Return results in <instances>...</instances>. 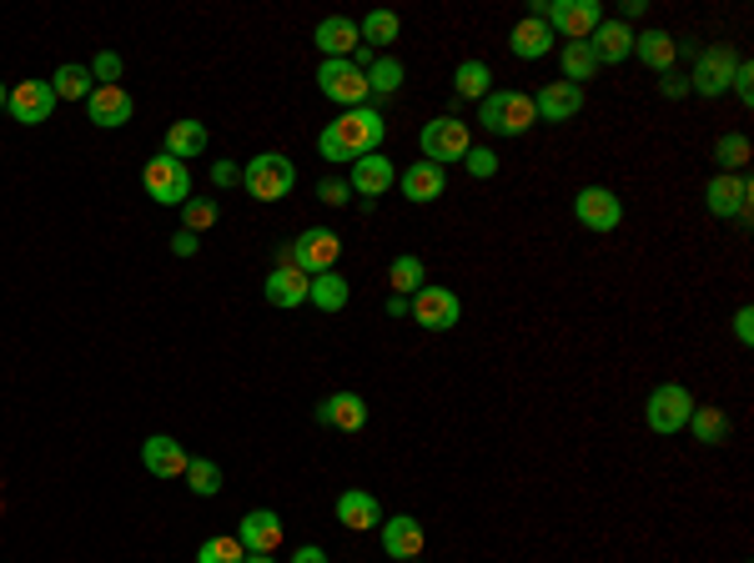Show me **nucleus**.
Listing matches in <instances>:
<instances>
[{
	"instance_id": "nucleus-32",
	"label": "nucleus",
	"mask_w": 754,
	"mask_h": 563,
	"mask_svg": "<svg viewBox=\"0 0 754 563\" xmlns=\"http://www.w3.org/2000/svg\"><path fill=\"white\" fill-rule=\"evenodd\" d=\"M750 156H754V146H750V136H744V131H724V136L714 141V162H720L724 176H744Z\"/></svg>"
},
{
	"instance_id": "nucleus-14",
	"label": "nucleus",
	"mask_w": 754,
	"mask_h": 563,
	"mask_svg": "<svg viewBox=\"0 0 754 563\" xmlns=\"http://www.w3.org/2000/svg\"><path fill=\"white\" fill-rule=\"evenodd\" d=\"M378 533H383V553L393 563H417V553L427 549V533H423V523H417L413 513L383 519V523H378Z\"/></svg>"
},
{
	"instance_id": "nucleus-30",
	"label": "nucleus",
	"mask_w": 754,
	"mask_h": 563,
	"mask_svg": "<svg viewBox=\"0 0 754 563\" xmlns=\"http://www.w3.org/2000/svg\"><path fill=\"white\" fill-rule=\"evenodd\" d=\"M207 126L202 121H172L166 126V156H176V162H197L202 152H207Z\"/></svg>"
},
{
	"instance_id": "nucleus-4",
	"label": "nucleus",
	"mask_w": 754,
	"mask_h": 563,
	"mask_svg": "<svg viewBox=\"0 0 754 563\" xmlns=\"http://www.w3.org/2000/svg\"><path fill=\"white\" fill-rule=\"evenodd\" d=\"M241 186H247L257 202H282L287 192L297 186V166L287 152H262L241 166Z\"/></svg>"
},
{
	"instance_id": "nucleus-2",
	"label": "nucleus",
	"mask_w": 754,
	"mask_h": 563,
	"mask_svg": "<svg viewBox=\"0 0 754 563\" xmlns=\"http://www.w3.org/2000/svg\"><path fill=\"white\" fill-rule=\"evenodd\" d=\"M478 121L488 136H524L528 126H538V111L528 91H488L478 101Z\"/></svg>"
},
{
	"instance_id": "nucleus-18",
	"label": "nucleus",
	"mask_w": 754,
	"mask_h": 563,
	"mask_svg": "<svg viewBox=\"0 0 754 563\" xmlns=\"http://www.w3.org/2000/svg\"><path fill=\"white\" fill-rule=\"evenodd\" d=\"M534 111H538V121H574L583 111V86H574V81H548V86H538L534 91Z\"/></svg>"
},
{
	"instance_id": "nucleus-42",
	"label": "nucleus",
	"mask_w": 754,
	"mask_h": 563,
	"mask_svg": "<svg viewBox=\"0 0 754 563\" xmlns=\"http://www.w3.org/2000/svg\"><path fill=\"white\" fill-rule=\"evenodd\" d=\"M463 166H468V176H478V182H488V176H498V152H488V146H468V156H463Z\"/></svg>"
},
{
	"instance_id": "nucleus-8",
	"label": "nucleus",
	"mask_w": 754,
	"mask_h": 563,
	"mask_svg": "<svg viewBox=\"0 0 754 563\" xmlns=\"http://www.w3.org/2000/svg\"><path fill=\"white\" fill-rule=\"evenodd\" d=\"M142 186H146V196L162 206L192 202V172H186V162H176V156H166V152H156L152 162L142 166Z\"/></svg>"
},
{
	"instance_id": "nucleus-39",
	"label": "nucleus",
	"mask_w": 754,
	"mask_h": 563,
	"mask_svg": "<svg viewBox=\"0 0 754 563\" xmlns=\"http://www.w3.org/2000/svg\"><path fill=\"white\" fill-rule=\"evenodd\" d=\"M182 478H186V488H192L197 499H217L221 493V468L211 463V458H192Z\"/></svg>"
},
{
	"instance_id": "nucleus-29",
	"label": "nucleus",
	"mask_w": 754,
	"mask_h": 563,
	"mask_svg": "<svg viewBox=\"0 0 754 563\" xmlns=\"http://www.w3.org/2000/svg\"><path fill=\"white\" fill-rule=\"evenodd\" d=\"M684 428L694 433V443H704V448L730 443V418H724V408H710V402H694V412H689Z\"/></svg>"
},
{
	"instance_id": "nucleus-48",
	"label": "nucleus",
	"mask_w": 754,
	"mask_h": 563,
	"mask_svg": "<svg viewBox=\"0 0 754 563\" xmlns=\"http://www.w3.org/2000/svg\"><path fill=\"white\" fill-rule=\"evenodd\" d=\"M659 91H664L669 101H679V96H684V91H689V81L679 76V71H664V81H659Z\"/></svg>"
},
{
	"instance_id": "nucleus-25",
	"label": "nucleus",
	"mask_w": 754,
	"mask_h": 563,
	"mask_svg": "<svg viewBox=\"0 0 754 563\" xmlns=\"http://www.w3.org/2000/svg\"><path fill=\"white\" fill-rule=\"evenodd\" d=\"M237 539L247 553H277V543H282V519H277L272 509H251L247 519H241Z\"/></svg>"
},
{
	"instance_id": "nucleus-7",
	"label": "nucleus",
	"mask_w": 754,
	"mask_h": 563,
	"mask_svg": "<svg viewBox=\"0 0 754 563\" xmlns=\"http://www.w3.org/2000/svg\"><path fill=\"white\" fill-rule=\"evenodd\" d=\"M417 146H423V162L448 166V162H463V156H468L473 131H468V121H458V116H437L417 131Z\"/></svg>"
},
{
	"instance_id": "nucleus-5",
	"label": "nucleus",
	"mask_w": 754,
	"mask_h": 563,
	"mask_svg": "<svg viewBox=\"0 0 754 563\" xmlns=\"http://www.w3.org/2000/svg\"><path fill=\"white\" fill-rule=\"evenodd\" d=\"M407 317H413L423 332H453L463 317V303L453 287H437V282H423L413 297H407Z\"/></svg>"
},
{
	"instance_id": "nucleus-17",
	"label": "nucleus",
	"mask_w": 754,
	"mask_h": 563,
	"mask_svg": "<svg viewBox=\"0 0 754 563\" xmlns=\"http://www.w3.org/2000/svg\"><path fill=\"white\" fill-rule=\"evenodd\" d=\"M312 41H318L322 61H352V55L362 51L358 21H348V16H322L318 31H312Z\"/></svg>"
},
{
	"instance_id": "nucleus-52",
	"label": "nucleus",
	"mask_w": 754,
	"mask_h": 563,
	"mask_svg": "<svg viewBox=\"0 0 754 563\" xmlns=\"http://www.w3.org/2000/svg\"><path fill=\"white\" fill-rule=\"evenodd\" d=\"M388 317H407V297H388Z\"/></svg>"
},
{
	"instance_id": "nucleus-23",
	"label": "nucleus",
	"mask_w": 754,
	"mask_h": 563,
	"mask_svg": "<svg viewBox=\"0 0 754 563\" xmlns=\"http://www.w3.org/2000/svg\"><path fill=\"white\" fill-rule=\"evenodd\" d=\"M589 51L599 65H619V61L634 55V31H629L623 21H599V31L589 35Z\"/></svg>"
},
{
	"instance_id": "nucleus-21",
	"label": "nucleus",
	"mask_w": 754,
	"mask_h": 563,
	"mask_svg": "<svg viewBox=\"0 0 754 563\" xmlns=\"http://www.w3.org/2000/svg\"><path fill=\"white\" fill-rule=\"evenodd\" d=\"M186 463H192V458H186V448L176 443L172 433H152V438L142 443V468H146L152 478H182Z\"/></svg>"
},
{
	"instance_id": "nucleus-40",
	"label": "nucleus",
	"mask_w": 754,
	"mask_h": 563,
	"mask_svg": "<svg viewBox=\"0 0 754 563\" xmlns=\"http://www.w3.org/2000/svg\"><path fill=\"white\" fill-rule=\"evenodd\" d=\"M241 559H247V549H241L237 533H211L197 549V563H241Z\"/></svg>"
},
{
	"instance_id": "nucleus-16",
	"label": "nucleus",
	"mask_w": 754,
	"mask_h": 563,
	"mask_svg": "<svg viewBox=\"0 0 754 563\" xmlns=\"http://www.w3.org/2000/svg\"><path fill=\"white\" fill-rule=\"evenodd\" d=\"M6 111H11L21 126H41V121H51V111H55L51 81H16L11 101H6Z\"/></svg>"
},
{
	"instance_id": "nucleus-13",
	"label": "nucleus",
	"mask_w": 754,
	"mask_h": 563,
	"mask_svg": "<svg viewBox=\"0 0 754 563\" xmlns=\"http://www.w3.org/2000/svg\"><path fill=\"white\" fill-rule=\"evenodd\" d=\"M574 217H579V227L589 232H613L623 222V202L609 192V186H583L579 196H574Z\"/></svg>"
},
{
	"instance_id": "nucleus-27",
	"label": "nucleus",
	"mask_w": 754,
	"mask_h": 563,
	"mask_svg": "<svg viewBox=\"0 0 754 563\" xmlns=\"http://www.w3.org/2000/svg\"><path fill=\"white\" fill-rule=\"evenodd\" d=\"M634 55L649 65V71H674V61H679V41L669 31H659V25H649V31H634Z\"/></svg>"
},
{
	"instance_id": "nucleus-41",
	"label": "nucleus",
	"mask_w": 754,
	"mask_h": 563,
	"mask_svg": "<svg viewBox=\"0 0 754 563\" xmlns=\"http://www.w3.org/2000/svg\"><path fill=\"white\" fill-rule=\"evenodd\" d=\"M217 217H221V206L217 202H186L182 206V232H207V227H217Z\"/></svg>"
},
{
	"instance_id": "nucleus-51",
	"label": "nucleus",
	"mask_w": 754,
	"mask_h": 563,
	"mask_svg": "<svg viewBox=\"0 0 754 563\" xmlns=\"http://www.w3.org/2000/svg\"><path fill=\"white\" fill-rule=\"evenodd\" d=\"M644 11H649V0H623V16H619V21L629 25V21H639Z\"/></svg>"
},
{
	"instance_id": "nucleus-3",
	"label": "nucleus",
	"mask_w": 754,
	"mask_h": 563,
	"mask_svg": "<svg viewBox=\"0 0 754 563\" xmlns=\"http://www.w3.org/2000/svg\"><path fill=\"white\" fill-rule=\"evenodd\" d=\"M528 16H538V21L554 35H564V41H589L603 21V6L599 0H534Z\"/></svg>"
},
{
	"instance_id": "nucleus-12",
	"label": "nucleus",
	"mask_w": 754,
	"mask_h": 563,
	"mask_svg": "<svg viewBox=\"0 0 754 563\" xmlns=\"http://www.w3.org/2000/svg\"><path fill=\"white\" fill-rule=\"evenodd\" d=\"M318 86H322V96L338 101V106H348V111L362 106V101L372 96L368 76H362L352 61H322V65H318Z\"/></svg>"
},
{
	"instance_id": "nucleus-35",
	"label": "nucleus",
	"mask_w": 754,
	"mask_h": 563,
	"mask_svg": "<svg viewBox=\"0 0 754 563\" xmlns=\"http://www.w3.org/2000/svg\"><path fill=\"white\" fill-rule=\"evenodd\" d=\"M388 282H393V297H413L417 287H423V282H427L423 257H413V252H403V257H393V267H388Z\"/></svg>"
},
{
	"instance_id": "nucleus-37",
	"label": "nucleus",
	"mask_w": 754,
	"mask_h": 563,
	"mask_svg": "<svg viewBox=\"0 0 754 563\" xmlns=\"http://www.w3.org/2000/svg\"><path fill=\"white\" fill-rule=\"evenodd\" d=\"M599 76V61H593L589 41H564V81H574V86H583V81Z\"/></svg>"
},
{
	"instance_id": "nucleus-31",
	"label": "nucleus",
	"mask_w": 754,
	"mask_h": 563,
	"mask_svg": "<svg viewBox=\"0 0 754 563\" xmlns=\"http://www.w3.org/2000/svg\"><path fill=\"white\" fill-rule=\"evenodd\" d=\"M307 303L322 307V313H342V307L352 303L348 277H342L338 267H332V272H318V277H312V287H307Z\"/></svg>"
},
{
	"instance_id": "nucleus-33",
	"label": "nucleus",
	"mask_w": 754,
	"mask_h": 563,
	"mask_svg": "<svg viewBox=\"0 0 754 563\" xmlns=\"http://www.w3.org/2000/svg\"><path fill=\"white\" fill-rule=\"evenodd\" d=\"M453 91H458V101H483L493 91V71H488V61H463L458 71H453Z\"/></svg>"
},
{
	"instance_id": "nucleus-45",
	"label": "nucleus",
	"mask_w": 754,
	"mask_h": 563,
	"mask_svg": "<svg viewBox=\"0 0 754 563\" xmlns=\"http://www.w3.org/2000/svg\"><path fill=\"white\" fill-rule=\"evenodd\" d=\"M730 91L744 101V106H754V65L744 61V55H740V65H734V81H730Z\"/></svg>"
},
{
	"instance_id": "nucleus-15",
	"label": "nucleus",
	"mask_w": 754,
	"mask_h": 563,
	"mask_svg": "<svg viewBox=\"0 0 754 563\" xmlns=\"http://www.w3.org/2000/svg\"><path fill=\"white\" fill-rule=\"evenodd\" d=\"M348 186H352V196H362V206H372V196H383L397 186V166L388 162L383 152H372V156H362V162H352Z\"/></svg>"
},
{
	"instance_id": "nucleus-53",
	"label": "nucleus",
	"mask_w": 754,
	"mask_h": 563,
	"mask_svg": "<svg viewBox=\"0 0 754 563\" xmlns=\"http://www.w3.org/2000/svg\"><path fill=\"white\" fill-rule=\"evenodd\" d=\"M241 563H277V559H272V553H247Z\"/></svg>"
},
{
	"instance_id": "nucleus-44",
	"label": "nucleus",
	"mask_w": 754,
	"mask_h": 563,
	"mask_svg": "<svg viewBox=\"0 0 754 563\" xmlns=\"http://www.w3.org/2000/svg\"><path fill=\"white\" fill-rule=\"evenodd\" d=\"M318 202H328V206H352V186L342 182V176H322V182H318Z\"/></svg>"
},
{
	"instance_id": "nucleus-34",
	"label": "nucleus",
	"mask_w": 754,
	"mask_h": 563,
	"mask_svg": "<svg viewBox=\"0 0 754 563\" xmlns=\"http://www.w3.org/2000/svg\"><path fill=\"white\" fill-rule=\"evenodd\" d=\"M51 91H55V101H86L91 91H96V81H91V65L66 61V65H61V71L51 76Z\"/></svg>"
},
{
	"instance_id": "nucleus-10",
	"label": "nucleus",
	"mask_w": 754,
	"mask_h": 563,
	"mask_svg": "<svg viewBox=\"0 0 754 563\" xmlns=\"http://www.w3.org/2000/svg\"><path fill=\"white\" fill-rule=\"evenodd\" d=\"M750 202H754L750 176H724V172H714L710 186H704V206H710V217H734L740 227H750Z\"/></svg>"
},
{
	"instance_id": "nucleus-47",
	"label": "nucleus",
	"mask_w": 754,
	"mask_h": 563,
	"mask_svg": "<svg viewBox=\"0 0 754 563\" xmlns=\"http://www.w3.org/2000/svg\"><path fill=\"white\" fill-rule=\"evenodd\" d=\"M211 182H217V186H237L241 182V166L237 162H217V166H211Z\"/></svg>"
},
{
	"instance_id": "nucleus-19",
	"label": "nucleus",
	"mask_w": 754,
	"mask_h": 563,
	"mask_svg": "<svg viewBox=\"0 0 754 563\" xmlns=\"http://www.w3.org/2000/svg\"><path fill=\"white\" fill-rule=\"evenodd\" d=\"M86 116H91V126L116 131V126H126V121L136 116V101L126 96V86H96L86 96Z\"/></svg>"
},
{
	"instance_id": "nucleus-6",
	"label": "nucleus",
	"mask_w": 754,
	"mask_h": 563,
	"mask_svg": "<svg viewBox=\"0 0 754 563\" xmlns=\"http://www.w3.org/2000/svg\"><path fill=\"white\" fill-rule=\"evenodd\" d=\"M689 412H694V392H689L684 382H659V388L649 392V402H644V422H649V433H659V438L684 433Z\"/></svg>"
},
{
	"instance_id": "nucleus-24",
	"label": "nucleus",
	"mask_w": 754,
	"mask_h": 563,
	"mask_svg": "<svg viewBox=\"0 0 754 563\" xmlns=\"http://www.w3.org/2000/svg\"><path fill=\"white\" fill-rule=\"evenodd\" d=\"M338 523L352 533H372L378 523H383V503L372 499V493H362V488H348L338 499Z\"/></svg>"
},
{
	"instance_id": "nucleus-36",
	"label": "nucleus",
	"mask_w": 754,
	"mask_h": 563,
	"mask_svg": "<svg viewBox=\"0 0 754 563\" xmlns=\"http://www.w3.org/2000/svg\"><path fill=\"white\" fill-rule=\"evenodd\" d=\"M403 81H407V71H403V61H393V55H378V61L368 65V91L372 96H397Z\"/></svg>"
},
{
	"instance_id": "nucleus-28",
	"label": "nucleus",
	"mask_w": 754,
	"mask_h": 563,
	"mask_svg": "<svg viewBox=\"0 0 754 563\" xmlns=\"http://www.w3.org/2000/svg\"><path fill=\"white\" fill-rule=\"evenodd\" d=\"M448 192V172L433 162H413L403 172V196L407 202H437V196Z\"/></svg>"
},
{
	"instance_id": "nucleus-9",
	"label": "nucleus",
	"mask_w": 754,
	"mask_h": 563,
	"mask_svg": "<svg viewBox=\"0 0 754 563\" xmlns=\"http://www.w3.org/2000/svg\"><path fill=\"white\" fill-rule=\"evenodd\" d=\"M734 65H740V51H734L730 41H714L700 51V61H694V71H689V91H700V96H724L734 81Z\"/></svg>"
},
{
	"instance_id": "nucleus-11",
	"label": "nucleus",
	"mask_w": 754,
	"mask_h": 563,
	"mask_svg": "<svg viewBox=\"0 0 754 563\" xmlns=\"http://www.w3.org/2000/svg\"><path fill=\"white\" fill-rule=\"evenodd\" d=\"M292 247V267L307 272V277H318V272H332L342 257V237L328 227H307L297 242H287Z\"/></svg>"
},
{
	"instance_id": "nucleus-43",
	"label": "nucleus",
	"mask_w": 754,
	"mask_h": 563,
	"mask_svg": "<svg viewBox=\"0 0 754 563\" xmlns=\"http://www.w3.org/2000/svg\"><path fill=\"white\" fill-rule=\"evenodd\" d=\"M91 81H96V86H121V55L101 51L96 61H91Z\"/></svg>"
},
{
	"instance_id": "nucleus-54",
	"label": "nucleus",
	"mask_w": 754,
	"mask_h": 563,
	"mask_svg": "<svg viewBox=\"0 0 754 563\" xmlns=\"http://www.w3.org/2000/svg\"><path fill=\"white\" fill-rule=\"evenodd\" d=\"M6 101H11V86H6V81H0V106H6Z\"/></svg>"
},
{
	"instance_id": "nucleus-1",
	"label": "nucleus",
	"mask_w": 754,
	"mask_h": 563,
	"mask_svg": "<svg viewBox=\"0 0 754 563\" xmlns=\"http://www.w3.org/2000/svg\"><path fill=\"white\" fill-rule=\"evenodd\" d=\"M388 136V121L378 106H352L342 111L338 121H328L318 136V152L322 162H362V156H372L378 146H383Z\"/></svg>"
},
{
	"instance_id": "nucleus-49",
	"label": "nucleus",
	"mask_w": 754,
	"mask_h": 563,
	"mask_svg": "<svg viewBox=\"0 0 754 563\" xmlns=\"http://www.w3.org/2000/svg\"><path fill=\"white\" fill-rule=\"evenodd\" d=\"M287 563H328V549H318V543H302V549H297Z\"/></svg>"
},
{
	"instance_id": "nucleus-22",
	"label": "nucleus",
	"mask_w": 754,
	"mask_h": 563,
	"mask_svg": "<svg viewBox=\"0 0 754 563\" xmlns=\"http://www.w3.org/2000/svg\"><path fill=\"white\" fill-rule=\"evenodd\" d=\"M307 287H312V277H307V272L272 267V272H267V282H262V297H267L272 307H282V313H292V307L307 303Z\"/></svg>"
},
{
	"instance_id": "nucleus-26",
	"label": "nucleus",
	"mask_w": 754,
	"mask_h": 563,
	"mask_svg": "<svg viewBox=\"0 0 754 563\" xmlns=\"http://www.w3.org/2000/svg\"><path fill=\"white\" fill-rule=\"evenodd\" d=\"M554 41H558V35L548 31L538 16H524V21L508 31V51H514L518 61H544V55L554 51Z\"/></svg>"
},
{
	"instance_id": "nucleus-38",
	"label": "nucleus",
	"mask_w": 754,
	"mask_h": 563,
	"mask_svg": "<svg viewBox=\"0 0 754 563\" xmlns=\"http://www.w3.org/2000/svg\"><path fill=\"white\" fill-rule=\"evenodd\" d=\"M358 35L368 45H393L397 35H403V21H397L393 11H368L362 16V25H358Z\"/></svg>"
},
{
	"instance_id": "nucleus-46",
	"label": "nucleus",
	"mask_w": 754,
	"mask_h": 563,
	"mask_svg": "<svg viewBox=\"0 0 754 563\" xmlns=\"http://www.w3.org/2000/svg\"><path fill=\"white\" fill-rule=\"evenodd\" d=\"M734 337H740L744 347L754 342V307H740V313H734Z\"/></svg>"
},
{
	"instance_id": "nucleus-50",
	"label": "nucleus",
	"mask_w": 754,
	"mask_h": 563,
	"mask_svg": "<svg viewBox=\"0 0 754 563\" xmlns=\"http://www.w3.org/2000/svg\"><path fill=\"white\" fill-rule=\"evenodd\" d=\"M172 252H176V257H192V252H197V232H176Z\"/></svg>"
},
{
	"instance_id": "nucleus-20",
	"label": "nucleus",
	"mask_w": 754,
	"mask_h": 563,
	"mask_svg": "<svg viewBox=\"0 0 754 563\" xmlns=\"http://www.w3.org/2000/svg\"><path fill=\"white\" fill-rule=\"evenodd\" d=\"M318 422L338 428V433H362L368 428V402H362V392H332V398L318 402Z\"/></svg>"
}]
</instances>
